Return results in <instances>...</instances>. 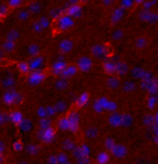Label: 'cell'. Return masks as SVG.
<instances>
[{
	"instance_id": "obj_1",
	"label": "cell",
	"mask_w": 158,
	"mask_h": 164,
	"mask_svg": "<svg viewBox=\"0 0 158 164\" xmlns=\"http://www.w3.org/2000/svg\"><path fill=\"white\" fill-rule=\"evenodd\" d=\"M43 78H45V76L43 75V73H41L40 72L36 70V72H34L31 74L29 75L28 84H30L31 85H36V84L41 83Z\"/></svg>"
},
{
	"instance_id": "obj_2",
	"label": "cell",
	"mask_w": 158,
	"mask_h": 164,
	"mask_svg": "<svg viewBox=\"0 0 158 164\" xmlns=\"http://www.w3.org/2000/svg\"><path fill=\"white\" fill-rule=\"evenodd\" d=\"M43 62V58H41L39 57H35L34 58H31L28 62V65H29L30 70H34V72H36L38 69H40Z\"/></svg>"
},
{
	"instance_id": "obj_3",
	"label": "cell",
	"mask_w": 158,
	"mask_h": 164,
	"mask_svg": "<svg viewBox=\"0 0 158 164\" xmlns=\"http://www.w3.org/2000/svg\"><path fill=\"white\" fill-rule=\"evenodd\" d=\"M9 118L16 123H20L21 121H22V116L20 115V113L19 111H13Z\"/></svg>"
},
{
	"instance_id": "obj_4",
	"label": "cell",
	"mask_w": 158,
	"mask_h": 164,
	"mask_svg": "<svg viewBox=\"0 0 158 164\" xmlns=\"http://www.w3.org/2000/svg\"><path fill=\"white\" fill-rule=\"evenodd\" d=\"M19 68L20 70V72H23V73H27L30 70L28 63H21V64L19 65Z\"/></svg>"
},
{
	"instance_id": "obj_5",
	"label": "cell",
	"mask_w": 158,
	"mask_h": 164,
	"mask_svg": "<svg viewBox=\"0 0 158 164\" xmlns=\"http://www.w3.org/2000/svg\"><path fill=\"white\" fill-rule=\"evenodd\" d=\"M17 1H20V0H10L9 3L10 4H13L14 6H17L18 4H20V2H17Z\"/></svg>"
}]
</instances>
